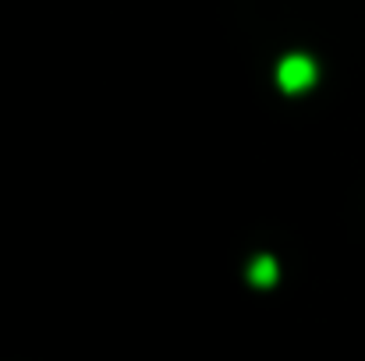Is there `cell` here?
<instances>
[{
	"label": "cell",
	"instance_id": "obj_1",
	"mask_svg": "<svg viewBox=\"0 0 365 361\" xmlns=\"http://www.w3.org/2000/svg\"><path fill=\"white\" fill-rule=\"evenodd\" d=\"M277 78H280V85H284L287 93H305V89L316 82V64H312L309 57L294 53V57H287V61L280 64Z\"/></svg>",
	"mask_w": 365,
	"mask_h": 361
}]
</instances>
